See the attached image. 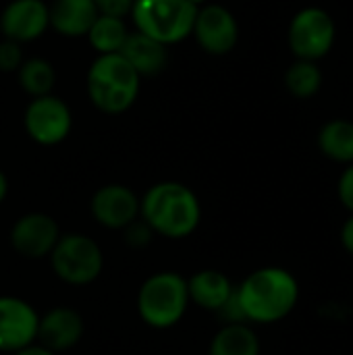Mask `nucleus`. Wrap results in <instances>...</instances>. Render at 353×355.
<instances>
[{
    "mask_svg": "<svg viewBox=\"0 0 353 355\" xmlns=\"http://www.w3.org/2000/svg\"><path fill=\"white\" fill-rule=\"evenodd\" d=\"M235 295L246 322L273 324L295 310L300 283L281 266H264L248 275L243 283L235 287Z\"/></svg>",
    "mask_w": 353,
    "mask_h": 355,
    "instance_id": "nucleus-1",
    "label": "nucleus"
},
{
    "mask_svg": "<svg viewBox=\"0 0 353 355\" xmlns=\"http://www.w3.org/2000/svg\"><path fill=\"white\" fill-rule=\"evenodd\" d=\"M141 220L169 239L189 237L202 218V206L198 196L183 183L162 181L152 185L139 200Z\"/></svg>",
    "mask_w": 353,
    "mask_h": 355,
    "instance_id": "nucleus-2",
    "label": "nucleus"
},
{
    "mask_svg": "<svg viewBox=\"0 0 353 355\" xmlns=\"http://www.w3.org/2000/svg\"><path fill=\"white\" fill-rule=\"evenodd\" d=\"M85 87L100 112L123 114L135 104L141 77L121 54H100L87 69Z\"/></svg>",
    "mask_w": 353,
    "mask_h": 355,
    "instance_id": "nucleus-3",
    "label": "nucleus"
},
{
    "mask_svg": "<svg viewBox=\"0 0 353 355\" xmlns=\"http://www.w3.org/2000/svg\"><path fill=\"white\" fill-rule=\"evenodd\" d=\"M187 279L179 272H156L141 285L137 293V312L152 329H171L187 312L189 306Z\"/></svg>",
    "mask_w": 353,
    "mask_h": 355,
    "instance_id": "nucleus-4",
    "label": "nucleus"
},
{
    "mask_svg": "<svg viewBox=\"0 0 353 355\" xmlns=\"http://www.w3.org/2000/svg\"><path fill=\"white\" fill-rule=\"evenodd\" d=\"M196 12L187 0H135L131 19L135 31L171 46L191 35Z\"/></svg>",
    "mask_w": 353,
    "mask_h": 355,
    "instance_id": "nucleus-5",
    "label": "nucleus"
},
{
    "mask_svg": "<svg viewBox=\"0 0 353 355\" xmlns=\"http://www.w3.org/2000/svg\"><path fill=\"white\" fill-rule=\"evenodd\" d=\"M48 258L54 275L75 287L94 283L104 268V254L100 245L81 233L60 235Z\"/></svg>",
    "mask_w": 353,
    "mask_h": 355,
    "instance_id": "nucleus-6",
    "label": "nucleus"
},
{
    "mask_svg": "<svg viewBox=\"0 0 353 355\" xmlns=\"http://www.w3.org/2000/svg\"><path fill=\"white\" fill-rule=\"evenodd\" d=\"M337 37V25L329 10L320 6H306L298 10L289 23L287 42L295 58L318 62L325 58Z\"/></svg>",
    "mask_w": 353,
    "mask_h": 355,
    "instance_id": "nucleus-7",
    "label": "nucleus"
},
{
    "mask_svg": "<svg viewBox=\"0 0 353 355\" xmlns=\"http://www.w3.org/2000/svg\"><path fill=\"white\" fill-rule=\"evenodd\" d=\"M23 125L27 135L40 146H56L64 141L73 127V114L64 100L54 94L31 98L25 108Z\"/></svg>",
    "mask_w": 353,
    "mask_h": 355,
    "instance_id": "nucleus-8",
    "label": "nucleus"
},
{
    "mask_svg": "<svg viewBox=\"0 0 353 355\" xmlns=\"http://www.w3.org/2000/svg\"><path fill=\"white\" fill-rule=\"evenodd\" d=\"M191 35L198 46L214 56L229 54L239 42V23L223 4H204L198 8Z\"/></svg>",
    "mask_w": 353,
    "mask_h": 355,
    "instance_id": "nucleus-9",
    "label": "nucleus"
},
{
    "mask_svg": "<svg viewBox=\"0 0 353 355\" xmlns=\"http://www.w3.org/2000/svg\"><path fill=\"white\" fill-rule=\"evenodd\" d=\"M60 239V229L56 220L44 212H29L17 218L10 229V245L12 250L29 260L48 258Z\"/></svg>",
    "mask_w": 353,
    "mask_h": 355,
    "instance_id": "nucleus-10",
    "label": "nucleus"
},
{
    "mask_svg": "<svg viewBox=\"0 0 353 355\" xmlns=\"http://www.w3.org/2000/svg\"><path fill=\"white\" fill-rule=\"evenodd\" d=\"M50 29L48 4L44 0H10L0 12V33L4 40L27 44Z\"/></svg>",
    "mask_w": 353,
    "mask_h": 355,
    "instance_id": "nucleus-11",
    "label": "nucleus"
},
{
    "mask_svg": "<svg viewBox=\"0 0 353 355\" xmlns=\"http://www.w3.org/2000/svg\"><path fill=\"white\" fill-rule=\"evenodd\" d=\"M37 312L19 297L0 295V352L15 354L37 337Z\"/></svg>",
    "mask_w": 353,
    "mask_h": 355,
    "instance_id": "nucleus-12",
    "label": "nucleus"
},
{
    "mask_svg": "<svg viewBox=\"0 0 353 355\" xmlns=\"http://www.w3.org/2000/svg\"><path fill=\"white\" fill-rule=\"evenodd\" d=\"M89 208L94 220L100 227L110 231H123L139 216V198L131 187L110 183L94 193Z\"/></svg>",
    "mask_w": 353,
    "mask_h": 355,
    "instance_id": "nucleus-13",
    "label": "nucleus"
},
{
    "mask_svg": "<svg viewBox=\"0 0 353 355\" xmlns=\"http://www.w3.org/2000/svg\"><path fill=\"white\" fill-rule=\"evenodd\" d=\"M83 337V318L73 308H52L37 322V341L52 354L75 347Z\"/></svg>",
    "mask_w": 353,
    "mask_h": 355,
    "instance_id": "nucleus-14",
    "label": "nucleus"
},
{
    "mask_svg": "<svg viewBox=\"0 0 353 355\" xmlns=\"http://www.w3.org/2000/svg\"><path fill=\"white\" fill-rule=\"evenodd\" d=\"M98 15L96 0H52L48 4L50 27L62 37H85Z\"/></svg>",
    "mask_w": 353,
    "mask_h": 355,
    "instance_id": "nucleus-15",
    "label": "nucleus"
},
{
    "mask_svg": "<svg viewBox=\"0 0 353 355\" xmlns=\"http://www.w3.org/2000/svg\"><path fill=\"white\" fill-rule=\"evenodd\" d=\"M119 54L135 69V73L139 77L158 75L169 64V46L144 35L139 31H129Z\"/></svg>",
    "mask_w": 353,
    "mask_h": 355,
    "instance_id": "nucleus-16",
    "label": "nucleus"
},
{
    "mask_svg": "<svg viewBox=\"0 0 353 355\" xmlns=\"http://www.w3.org/2000/svg\"><path fill=\"white\" fill-rule=\"evenodd\" d=\"M189 302L208 312H221V308L231 300L235 287L231 279L221 270H200L191 279H187Z\"/></svg>",
    "mask_w": 353,
    "mask_h": 355,
    "instance_id": "nucleus-17",
    "label": "nucleus"
},
{
    "mask_svg": "<svg viewBox=\"0 0 353 355\" xmlns=\"http://www.w3.org/2000/svg\"><path fill=\"white\" fill-rule=\"evenodd\" d=\"M318 150L333 162L352 164L353 162V121L335 119L320 127Z\"/></svg>",
    "mask_w": 353,
    "mask_h": 355,
    "instance_id": "nucleus-18",
    "label": "nucleus"
},
{
    "mask_svg": "<svg viewBox=\"0 0 353 355\" xmlns=\"http://www.w3.org/2000/svg\"><path fill=\"white\" fill-rule=\"evenodd\" d=\"M208 355H260V339L246 322L225 324L212 337Z\"/></svg>",
    "mask_w": 353,
    "mask_h": 355,
    "instance_id": "nucleus-19",
    "label": "nucleus"
},
{
    "mask_svg": "<svg viewBox=\"0 0 353 355\" xmlns=\"http://www.w3.org/2000/svg\"><path fill=\"white\" fill-rule=\"evenodd\" d=\"M17 81H19L21 89L25 94H29L31 98L48 96V94H52L54 85H56V71H54L52 62L42 56L25 58L21 62V67L17 69Z\"/></svg>",
    "mask_w": 353,
    "mask_h": 355,
    "instance_id": "nucleus-20",
    "label": "nucleus"
},
{
    "mask_svg": "<svg viewBox=\"0 0 353 355\" xmlns=\"http://www.w3.org/2000/svg\"><path fill=\"white\" fill-rule=\"evenodd\" d=\"M127 35H129V29L125 25V19L98 15L85 37L100 56V54H119Z\"/></svg>",
    "mask_w": 353,
    "mask_h": 355,
    "instance_id": "nucleus-21",
    "label": "nucleus"
},
{
    "mask_svg": "<svg viewBox=\"0 0 353 355\" xmlns=\"http://www.w3.org/2000/svg\"><path fill=\"white\" fill-rule=\"evenodd\" d=\"M285 87L291 96L308 100L316 96L322 87V71L312 60H295L285 71Z\"/></svg>",
    "mask_w": 353,
    "mask_h": 355,
    "instance_id": "nucleus-22",
    "label": "nucleus"
},
{
    "mask_svg": "<svg viewBox=\"0 0 353 355\" xmlns=\"http://www.w3.org/2000/svg\"><path fill=\"white\" fill-rule=\"evenodd\" d=\"M23 50L21 44L10 42V40H2L0 42V71L2 73H17V69L23 62Z\"/></svg>",
    "mask_w": 353,
    "mask_h": 355,
    "instance_id": "nucleus-23",
    "label": "nucleus"
},
{
    "mask_svg": "<svg viewBox=\"0 0 353 355\" xmlns=\"http://www.w3.org/2000/svg\"><path fill=\"white\" fill-rule=\"evenodd\" d=\"M125 231V241L131 245V248H146L152 237H154V231L139 218H135L129 227L123 229Z\"/></svg>",
    "mask_w": 353,
    "mask_h": 355,
    "instance_id": "nucleus-24",
    "label": "nucleus"
},
{
    "mask_svg": "<svg viewBox=\"0 0 353 355\" xmlns=\"http://www.w3.org/2000/svg\"><path fill=\"white\" fill-rule=\"evenodd\" d=\"M133 2L135 0H96V6H98L100 15L125 19L127 15H131Z\"/></svg>",
    "mask_w": 353,
    "mask_h": 355,
    "instance_id": "nucleus-25",
    "label": "nucleus"
},
{
    "mask_svg": "<svg viewBox=\"0 0 353 355\" xmlns=\"http://www.w3.org/2000/svg\"><path fill=\"white\" fill-rule=\"evenodd\" d=\"M337 196H339V202L353 214V162L345 166V171L341 173L337 181Z\"/></svg>",
    "mask_w": 353,
    "mask_h": 355,
    "instance_id": "nucleus-26",
    "label": "nucleus"
},
{
    "mask_svg": "<svg viewBox=\"0 0 353 355\" xmlns=\"http://www.w3.org/2000/svg\"><path fill=\"white\" fill-rule=\"evenodd\" d=\"M341 245L345 248L350 256H353V214L341 227Z\"/></svg>",
    "mask_w": 353,
    "mask_h": 355,
    "instance_id": "nucleus-27",
    "label": "nucleus"
},
{
    "mask_svg": "<svg viewBox=\"0 0 353 355\" xmlns=\"http://www.w3.org/2000/svg\"><path fill=\"white\" fill-rule=\"evenodd\" d=\"M12 355H56V354H52L50 349L42 347L40 343H37V345H35V343H31V345H27V347H23V349L15 352Z\"/></svg>",
    "mask_w": 353,
    "mask_h": 355,
    "instance_id": "nucleus-28",
    "label": "nucleus"
},
{
    "mask_svg": "<svg viewBox=\"0 0 353 355\" xmlns=\"http://www.w3.org/2000/svg\"><path fill=\"white\" fill-rule=\"evenodd\" d=\"M6 193H8V181H6V175L0 171V204L4 202Z\"/></svg>",
    "mask_w": 353,
    "mask_h": 355,
    "instance_id": "nucleus-29",
    "label": "nucleus"
},
{
    "mask_svg": "<svg viewBox=\"0 0 353 355\" xmlns=\"http://www.w3.org/2000/svg\"><path fill=\"white\" fill-rule=\"evenodd\" d=\"M191 6H196V8H200V6H204V4H208V0H187Z\"/></svg>",
    "mask_w": 353,
    "mask_h": 355,
    "instance_id": "nucleus-30",
    "label": "nucleus"
}]
</instances>
